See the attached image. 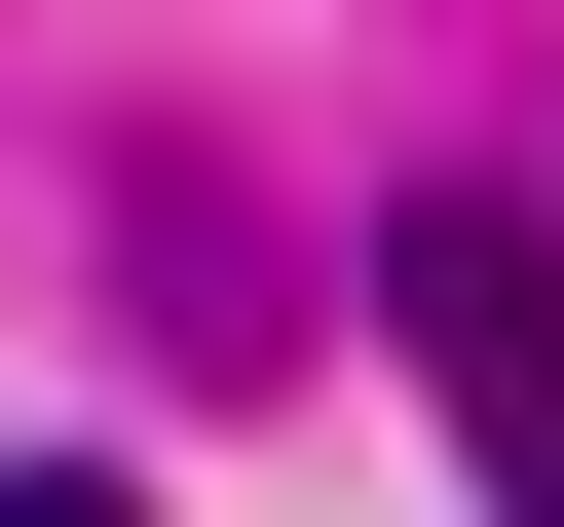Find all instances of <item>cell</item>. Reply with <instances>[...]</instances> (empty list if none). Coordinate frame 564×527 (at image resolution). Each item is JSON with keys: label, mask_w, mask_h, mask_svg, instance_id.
I'll return each instance as SVG.
<instances>
[{"label": "cell", "mask_w": 564, "mask_h": 527, "mask_svg": "<svg viewBox=\"0 0 564 527\" xmlns=\"http://www.w3.org/2000/svg\"><path fill=\"white\" fill-rule=\"evenodd\" d=\"M377 302H414V377H452L489 527H564V226H527V189H414V226H377Z\"/></svg>", "instance_id": "1"}, {"label": "cell", "mask_w": 564, "mask_h": 527, "mask_svg": "<svg viewBox=\"0 0 564 527\" xmlns=\"http://www.w3.org/2000/svg\"><path fill=\"white\" fill-rule=\"evenodd\" d=\"M0 527H151V490H113V452H39V490H0Z\"/></svg>", "instance_id": "2"}]
</instances>
